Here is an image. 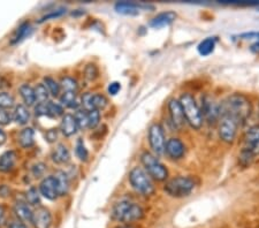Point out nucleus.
<instances>
[{
    "label": "nucleus",
    "instance_id": "obj_17",
    "mask_svg": "<svg viewBox=\"0 0 259 228\" xmlns=\"http://www.w3.org/2000/svg\"><path fill=\"white\" fill-rule=\"evenodd\" d=\"M78 129V123H76L74 115H72V114H65L60 125V130L63 131L65 136H73V135L76 134Z\"/></svg>",
    "mask_w": 259,
    "mask_h": 228
},
{
    "label": "nucleus",
    "instance_id": "obj_32",
    "mask_svg": "<svg viewBox=\"0 0 259 228\" xmlns=\"http://www.w3.org/2000/svg\"><path fill=\"white\" fill-rule=\"evenodd\" d=\"M64 115V107L60 104H55L53 101L48 103V116L50 118H59Z\"/></svg>",
    "mask_w": 259,
    "mask_h": 228
},
{
    "label": "nucleus",
    "instance_id": "obj_29",
    "mask_svg": "<svg viewBox=\"0 0 259 228\" xmlns=\"http://www.w3.org/2000/svg\"><path fill=\"white\" fill-rule=\"evenodd\" d=\"M109 104V100L107 98L104 96V95L100 94H92V100H91V105H92V110H103L105 107L107 106Z\"/></svg>",
    "mask_w": 259,
    "mask_h": 228
},
{
    "label": "nucleus",
    "instance_id": "obj_16",
    "mask_svg": "<svg viewBox=\"0 0 259 228\" xmlns=\"http://www.w3.org/2000/svg\"><path fill=\"white\" fill-rule=\"evenodd\" d=\"M175 20H177V13L173 11H166L156 15V16L150 21V27L155 28V29L168 27L171 26Z\"/></svg>",
    "mask_w": 259,
    "mask_h": 228
},
{
    "label": "nucleus",
    "instance_id": "obj_24",
    "mask_svg": "<svg viewBox=\"0 0 259 228\" xmlns=\"http://www.w3.org/2000/svg\"><path fill=\"white\" fill-rule=\"evenodd\" d=\"M20 91L21 97L26 104V106H32L36 103V95H35V89L30 87L29 84H22L18 89Z\"/></svg>",
    "mask_w": 259,
    "mask_h": 228
},
{
    "label": "nucleus",
    "instance_id": "obj_22",
    "mask_svg": "<svg viewBox=\"0 0 259 228\" xmlns=\"http://www.w3.org/2000/svg\"><path fill=\"white\" fill-rule=\"evenodd\" d=\"M70 159L69 150L65 144H58L52 152V160L57 164H67Z\"/></svg>",
    "mask_w": 259,
    "mask_h": 228
},
{
    "label": "nucleus",
    "instance_id": "obj_47",
    "mask_svg": "<svg viewBox=\"0 0 259 228\" xmlns=\"http://www.w3.org/2000/svg\"><path fill=\"white\" fill-rule=\"evenodd\" d=\"M250 51L252 52V53L259 54V39L258 41H256L254 44L250 46Z\"/></svg>",
    "mask_w": 259,
    "mask_h": 228
},
{
    "label": "nucleus",
    "instance_id": "obj_3",
    "mask_svg": "<svg viewBox=\"0 0 259 228\" xmlns=\"http://www.w3.org/2000/svg\"><path fill=\"white\" fill-rule=\"evenodd\" d=\"M197 184L198 182L195 178L190 175H178L166 181L164 192L173 198H184L195 192Z\"/></svg>",
    "mask_w": 259,
    "mask_h": 228
},
{
    "label": "nucleus",
    "instance_id": "obj_8",
    "mask_svg": "<svg viewBox=\"0 0 259 228\" xmlns=\"http://www.w3.org/2000/svg\"><path fill=\"white\" fill-rule=\"evenodd\" d=\"M147 141L155 156H164L166 147L165 130L160 123H152L147 130Z\"/></svg>",
    "mask_w": 259,
    "mask_h": 228
},
{
    "label": "nucleus",
    "instance_id": "obj_4",
    "mask_svg": "<svg viewBox=\"0 0 259 228\" xmlns=\"http://www.w3.org/2000/svg\"><path fill=\"white\" fill-rule=\"evenodd\" d=\"M257 156H259V125L252 126L245 131L240 163L243 166H249Z\"/></svg>",
    "mask_w": 259,
    "mask_h": 228
},
{
    "label": "nucleus",
    "instance_id": "obj_25",
    "mask_svg": "<svg viewBox=\"0 0 259 228\" xmlns=\"http://www.w3.org/2000/svg\"><path fill=\"white\" fill-rule=\"evenodd\" d=\"M13 119L14 121L18 123V125H26L29 121L30 119V113H29V110H28V107L26 105H22V104H20V105H17L15 107L14 110V113H13Z\"/></svg>",
    "mask_w": 259,
    "mask_h": 228
},
{
    "label": "nucleus",
    "instance_id": "obj_35",
    "mask_svg": "<svg viewBox=\"0 0 259 228\" xmlns=\"http://www.w3.org/2000/svg\"><path fill=\"white\" fill-rule=\"evenodd\" d=\"M100 122V112L98 110H92L88 112V128L95 129Z\"/></svg>",
    "mask_w": 259,
    "mask_h": 228
},
{
    "label": "nucleus",
    "instance_id": "obj_39",
    "mask_svg": "<svg viewBox=\"0 0 259 228\" xmlns=\"http://www.w3.org/2000/svg\"><path fill=\"white\" fill-rule=\"evenodd\" d=\"M12 119H13V116H12V114L7 110H0V125H8V123H11Z\"/></svg>",
    "mask_w": 259,
    "mask_h": 228
},
{
    "label": "nucleus",
    "instance_id": "obj_5",
    "mask_svg": "<svg viewBox=\"0 0 259 228\" xmlns=\"http://www.w3.org/2000/svg\"><path fill=\"white\" fill-rule=\"evenodd\" d=\"M129 182L136 193L142 196L149 197L156 192L155 183L142 167H134L129 173Z\"/></svg>",
    "mask_w": 259,
    "mask_h": 228
},
{
    "label": "nucleus",
    "instance_id": "obj_18",
    "mask_svg": "<svg viewBox=\"0 0 259 228\" xmlns=\"http://www.w3.org/2000/svg\"><path fill=\"white\" fill-rule=\"evenodd\" d=\"M14 213L16 214L17 219L22 223H32V210L27 203L17 202L14 205Z\"/></svg>",
    "mask_w": 259,
    "mask_h": 228
},
{
    "label": "nucleus",
    "instance_id": "obj_10",
    "mask_svg": "<svg viewBox=\"0 0 259 228\" xmlns=\"http://www.w3.org/2000/svg\"><path fill=\"white\" fill-rule=\"evenodd\" d=\"M202 112L203 120L209 122L210 125H214L219 121L220 118V106L213 98L210 96H204L202 98V106L199 107Z\"/></svg>",
    "mask_w": 259,
    "mask_h": 228
},
{
    "label": "nucleus",
    "instance_id": "obj_40",
    "mask_svg": "<svg viewBox=\"0 0 259 228\" xmlns=\"http://www.w3.org/2000/svg\"><path fill=\"white\" fill-rule=\"evenodd\" d=\"M48 103H49V101L37 104V106L35 107V114L37 116L48 115Z\"/></svg>",
    "mask_w": 259,
    "mask_h": 228
},
{
    "label": "nucleus",
    "instance_id": "obj_12",
    "mask_svg": "<svg viewBox=\"0 0 259 228\" xmlns=\"http://www.w3.org/2000/svg\"><path fill=\"white\" fill-rule=\"evenodd\" d=\"M155 9L153 6L149 4H138V2L134 1H119L114 6V9L118 12L119 14L122 15H129V16H134V15H138L140 9Z\"/></svg>",
    "mask_w": 259,
    "mask_h": 228
},
{
    "label": "nucleus",
    "instance_id": "obj_43",
    "mask_svg": "<svg viewBox=\"0 0 259 228\" xmlns=\"http://www.w3.org/2000/svg\"><path fill=\"white\" fill-rule=\"evenodd\" d=\"M121 90V84L119 82H112L110 83L109 87H107V92L111 95V96H115L118 95V92Z\"/></svg>",
    "mask_w": 259,
    "mask_h": 228
},
{
    "label": "nucleus",
    "instance_id": "obj_28",
    "mask_svg": "<svg viewBox=\"0 0 259 228\" xmlns=\"http://www.w3.org/2000/svg\"><path fill=\"white\" fill-rule=\"evenodd\" d=\"M60 88L63 89L64 91H68V92H76L79 89V84L76 82V80H74L70 76H66V78H63L60 81Z\"/></svg>",
    "mask_w": 259,
    "mask_h": 228
},
{
    "label": "nucleus",
    "instance_id": "obj_31",
    "mask_svg": "<svg viewBox=\"0 0 259 228\" xmlns=\"http://www.w3.org/2000/svg\"><path fill=\"white\" fill-rule=\"evenodd\" d=\"M15 99L8 92H0V110H8L14 106Z\"/></svg>",
    "mask_w": 259,
    "mask_h": 228
},
{
    "label": "nucleus",
    "instance_id": "obj_38",
    "mask_svg": "<svg viewBox=\"0 0 259 228\" xmlns=\"http://www.w3.org/2000/svg\"><path fill=\"white\" fill-rule=\"evenodd\" d=\"M84 75L86 80H89V81H94V80L98 76V68L96 67V65L89 64L84 69Z\"/></svg>",
    "mask_w": 259,
    "mask_h": 228
},
{
    "label": "nucleus",
    "instance_id": "obj_9",
    "mask_svg": "<svg viewBox=\"0 0 259 228\" xmlns=\"http://www.w3.org/2000/svg\"><path fill=\"white\" fill-rule=\"evenodd\" d=\"M239 127H241L239 122L232 116L226 115V114H221L218 121V132L219 136L224 142L227 143H232L236 138L237 130Z\"/></svg>",
    "mask_w": 259,
    "mask_h": 228
},
{
    "label": "nucleus",
    "instance_id": "obj_41",
    "mask_svg": "<svg viewBox=\"0 0 259 228\" xmlns=\"http://www.w3.org/2000/svg\"><path fill=\"white\" fill-rule=\"evenodd\" d=\"M65 13H66V9H65V8H60V9H58V11L51 12L50 14H48V15H45V16H43L42 20L39 21V22H43V21H48V20H50V18L60 17V16H63V15Z\"/></svg>",
    "mask_w": 259,
    "mask_h": 228
},
{
    "label": "nucleus",
    "instance_id": "obj_15",
    "mask_svg": "<svg viewBox=\"0 0 259 228\" xmlns=\"http://www.w3.org/2000/svg\"><path fill=\"white\" fill-rule=\"evenodd\" d=\"M39 192H41L42 196L50 199V201H54V199L58 198L59 194H58L57 182H55L53 175L45 178L44 180L42 181L41 184H39Z\"/></svg>",
    "mask_w": 259,
    "mask_h": 228
},
{
    "label": "nucleus",
    "instance_id": "obj_20",
    "mask_svg": "<svg viewBox=\"0 0 259 228\" xmlns=\"http://www.w3.org/2000/svg\"><path fill=\"white\" fill-rule=\"evenodd\" d=\"M59 196H66L69 192V178L64 171H58L54 175Z\"/></svg>",
    "mask_w": 259,
    "mask_h": 228
},
{
    "label": "nucleus",
    "instance_id": "obj_37",
    "mask_svg": "<svg viewBox=\"0 0 259 228\" xmlns=\"http://www.w3.org/2000/svg\"><path fill=\"white\" fill-rule=\"evenodd\" d=\"M26 198H27V202L32 205H38L39 202H41L38 192H37V189H35V188H30V189L28 190Z\"/></svg>",
    "mask_w": 259,
    "mask_h": 228
},
{
    "label": "nucleus",
    "instance_id": "obj_26",
    "mask_svg": "<svg viewBox=\"0 0 259 228\" xmlns=\"http://www.w3.org/2000/svg\"><path fill=\"white\" fill-rule=\"evenodd\" d=\"M61 105L69 107V109H78L80 103L78 101V97H76V92H68L64 91L60 97Z\"/></svg>",
    "mask_w": 259,
    "mask_h": 228
},
{
    "label": "nucleus",
    "instance_id": "obj_14",
    "mask_svg": "<svg viewBox=\"0 0 259 228\" xmlns=\"http://www.w3.org/2000/svg\"><path fill=\"white\" fill-rule=\"evenodd\" d=\"M32 224L35 228H51L52 215L46 208L39 206L35 211H32Z\"/></svg>",
    "mask_w": 259,
    "mask_h": 228
},
{
    "label": "nucleus",
    "instance_id": "obj_49",
    "mask_svg": "<svg viewBox=\"0 0 259 228\" xmlns=\"http://www.w3.org/2000/svg\"><path fill=\"white\" fill-rule=\"evenodd\" d=\"M2 218H4V209H2L1 206H0V223H1Z\"/></svg>",
    "mask_w": 259,
    "mask_h": 228
},
{
    "label": "nucleus",
    "instance_id": "obj_36",
    "mask_svg": "<svg viewBox=\"0 0 259 228\" xmlns=\"http://www.w3.org/2000/svg\"><path fill=\"white\" fill-rule=\"evenodd\" d=\"M75 153H76V156H78V158L80 160H82V162H85V160L88 159V157H89L88 150H86L84 143H83V141L81 140V138H80V140H78V142H76Z\"/></svg>",
    "mask_w": 259,
    "mask_h": 228
},
{
    "label": "nucleus",
    "instance_id": "obj_33",
    "mask_svg": "<svg viewBox=\"0 0 259 228\" xmlns=\"http://www.w3.org/2000/svg\"><path fill=\"white\" fill-rule=\"evenodd\" d=\"M35 95H36V100H38L39 103H45L48 101L49 96H50V92L44 85V83H39L38 85L35 88Z\"/></svg>",
    "mask_w": 259,
    "mask_h": 228
},
{
    "label": "nucleus",
    "instance_id": "obj_45",
    "mask_svg": "<svg viewBox=\"0 0 259 228\" xmlns=\"http://www.w3.org/2000/svg\"><path fill=\"white\" fill-rule=\"evenodd\" d=\"M239 37L242 39H256V41H258L259 33H257V32L244 33H241V35H239Z\"/></svg>",
    "mask_w": 259,
    "mask_h": 228
},
{
    "label": "nucleus",
    "instance_id": "obj_50",
    "mask_svg": "<svg viewBox=\"0 0 259 228\" xmlns=\"http://www.w3.org/2000/svg\"><path fill=\"white\" fill-rule=\"evenodd\" d=\"M116 228H136V227L132 226V225H122V226L116 227Z\"/></svg>",
    "mask_w": 259,
    "mask_h": 228
},
{
    "label": "nucleus",
    "instance_id": "obj_11",
    "mask_svg": "<svg viewBox=\"0 0 259 228\" xmlns=\"http://www.w3.org/2000/svg\"><path fill=\"white\" fill-rule=\"evenodd\" d=\"M168 112H169V118H171L173 127L178 130H181L182 128L186 125V118H184L183 111H182L181 104L178 99H171L168 101L167 105Z\"/></svg>",
    "mask_w": 259,
    "mask_h": 228
},
{
    "label": "nucleus",
    "instance_id": "obj_2",
    "mask_svg": "<svg viewBox=\"0 0 259 228\" xmlns=\"http://www.w3.org/2000/svg\"><path fill=\"white\" fill-rule=\"evenodd\" d=\"M144 214L146 212L140 204L128 201V199H123V201L116 203L111 212L112 219L121 223L122 225H132L137 223L143 219Z\"/></svg>",
    "mask_w": 259,
    "mask_h": 228
},
{
    "label": "nucleus",
    "instance_id": "obj_1",
    "mask_svg": "<svg viewBox=\"0 0 259 228\" xmlns=\"http://www.w3.org/2000/svg\"><path fill=\"white\" fill-rule=\"evenodd\" d=\"M219 106H220V115L226 114L232 116L241 126L250 118L252 113L250 99L242 94L230 95L223 103L219 104Z\"/></svg>",
    "mask_w": 259,
    "mask_h": 228
},
{
    "label": "nucleus",
    "instance_id": "obj_34",
    "mask_svg": "<svg viewBox=\"0 0 259 228\" xmlns=\"http://www.w3.org/2000/svg\"><path fill=\"white\" fill-rule=\"evenodd\" d=\"M74 118H75V121L78 123V128H88V112L86 111L79 110L78 112L74 114Z\"/></svg>",
    "mask_w": 259,
    "mask_h": 228
},
{
    "label": "nucleus",
    "instance_id": "obj_21",
    "mask_svg": "<svg viewBox=\"0 0 259 228\" xmlns=\"http://www.w3.org/2000/svg\"><path fill=\"white\" fill-rule=\"evenodd\" d=\"M218 38L217 37H206L205 39H203L197 46V51L202 57H208L211 53H213L215 45H217Z\"/></svg>",
    "mask_w": 259,
    "mask_h": 228
},
{
    "label": "nucleus",
    "instance_id": "obj_30",
    "mask_svg": "<svg viewBox=\"0 0 259 228\" xmlns=\"http://www.w3.org/2000/svg\"><path fill=\"white\" fill-rule=\"evenodd\" d=\"M44 85L46 87V89H48L49 92L52 95V96L57 97L58 95L60 94V84L58 83L57 81H55L54 79L52 78H45L44 79Z\"/></svg>",
    "mask_w": 259,
    "mask_h": 228
},
{
    "label": "nucleus",
    "instance_id": "obj_27",
    "mask_svg": "<svg viewBox=\"0 0 259 228\" xmlns=\"http://www.w3.org/2000/svg\"><path fill=\"white\" fill-rule=\"evenodd\" d=\"M32 26H30L29 22L22 23L20 27L17 28L16 33H15L13 39H12V44H16V43L21 42L22 39L27 38V37L29 36L30 33H32Z\"/></svg>",
    "mask_w": 259,
    "mask_h": 228
},
{
    "label": "nucleus",
    "instance_id": "obj_7",
    "mask_svg": "<svg viewBox=\"0 0 259 228\" xmlns=\"http://www.w3.org/2000/svg\"><path fill=\"white\" fill-rule=\"evenodd\" d=\"M141 162L142 165L144 166V171L152 180L162 182V181H166L168 179V169L160 162L158 157L153 155L152 152L146 151V152L142 153Z\"/></svg>",
    "mask_w": 259,
    "mask_h": 228
},
{
    "label": "nucleus",
    "instance_id": "obj_44",
    "mask_svg": "<svg viewBox=\"0 0 259 228\" xmlns=\"http://www.w3.org/2000/svg\"><path fill=\"white\" fill-rule=\"evenodd\" d=\"M57 137H58V131L57 129H50V130L46 131V135H45V138L48 140L50 143H53V142L57 141Z\"/></svg>",
    "mask_w": 259,
    "mask_h": 228
},
{
    "label": "nucleus",
    "instance_id": "obj_46",
    "mask_svg": "<svg viewBox=\"0 0 259 228\" xmlns=\"http://www.w3.org/2000/svg\"><path fill=\"white\" fill-rule=\"evenodd\" d=\"M8 228H28V227L24 225V223L17 219V220H12Z\"/></svg>",
    "mask_w": 259,
    "mask_h": 228
},
{
    "label": "nucleus",
    "instance_id": "obj_19",
    "mask_svg": "<svg viewBox=\"0 0 259 228\" xmlns=\"http://www.w3.org/2000/svg\"><path fill=\"white\" fill-rule=\"evenodd\" d=\"M16 153L14 151H6L0 156V171L1 172H9L14 168L16 164Z\"/></svg>",
    "mask_w": 259,
    "mask_h": 228
},
{
    "label": "nucleus",
    "instance_id": "obj_13",
    "mask_svg": "<svg viewBox=\"0 0 259 228\" xmlns=\"http://www.w3.org/2000/svg\"><path fill=\"white\" fill-rule=\"evenodd\" d=\"M186 153V146L180 138L172 137L166 141L165 155H167L173 160H178Z\"/></svg>",
    "mask_w": 259,
    "mask_h": 228
},
{
    "label": "nucleus",
    "instance_id": "obj_23",
    "mask_svg": "<svg viewBox=\"0 0 259 228\" xmlns=\"http://www.w3.org/2000/svg\"><path fill=\"white\" fill-rule=\"evenodd\" d=\"M18 143L23 149L32 147L35 143V131L32 128H24L18 135Z\"/></svg>",
    "mask_w": 259,
    "mask_h": 228
},
{
    "label": "nucleus",
    "instance_id": "obj_42",
    "mask_svg": "<svg viewBox=\"0 0 259 228\" xmlns=\"http://www.w3.org/2000/svg\"><path fill=\"white\" fill-rule=\"evenodd\" d=\"M45 171H46V166L45 164H43V163H38V164H36L32 167V173L36 178H41L42 175L44 174Z\"/></svg>",
    "mask_w": 259,
    "mask_h": 228
},
{
    "label": "nucleus",
    "instance_id": "obj_6",
    "mask_svg": "<svg viewBox=\"0 0 259 228\" xmlns=\"http://www.w3.org/2000/svg\"><path fill=\"white\" fill-rule=\"evenodd\" d=\"M178 101H180L181 104L186 121L189 123L194 129H199L202 127L203 125L202 112H200L198 104L196 103L195 97H194L191 94L186 92V94H183L180 97Z\"/></svg>",
    "mask_w": 259,
    "mask_h": 228
},
{
    "label": "nucleus",
    "instance_id": "obj_48",
    "mask_svg": "<svg viewBox=\"0 0 259 228\" xmlns=\"http://www.w3.org/2000/svg\"><path fill=\"white\" fill-rule=\"evenodd\" d=\"M6 138H7V136H6V132L2 130L1 128H0V147H1L2 144L5 143Z\"/></svg>",
    "mask_w": 259,
    "mask_h": 228
}]
</instances>
